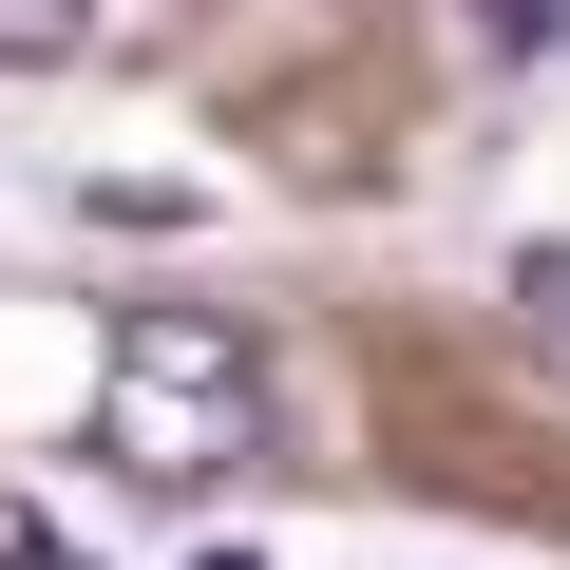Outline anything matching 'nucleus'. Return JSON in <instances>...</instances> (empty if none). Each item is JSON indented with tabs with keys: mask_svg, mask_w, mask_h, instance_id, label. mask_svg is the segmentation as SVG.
I'll use <instances>...</instances> for the list:
<instances>
[{
	"mask_svg": "<svg viewBox=\"0 0 570 570\" xmlns=\"http://www.w3.org/2000/svg\"><path fill=\"white\" fill-rule=\"evenodd\" d=\"M96 456H115L134 494L247 475V456H266V343H247L228 305H115V343H96Z\"/></svg>",
	"mask_w": 570,
	"mask_h": 570,
	"instance_id": "obj_1",
	"label": "nucleus"
},
{
	"mask_svg": "<svg viewBox=\"0 0 570 570\" xmlns=\"http://www.w3.org/2000/svg\"><path fill=\"white\" fill-rule=\"evenodd\" d=\"M96 39V0H0V58H77Z\"/></svg>",
	"mask_w": 570,
	"mask_h": 570,
	"instance_id": "obj_2",
	"label": "nucleus"
},
{
	"mask_svg": "<svg viewBox=\"0 0 570 570\" xmlns=\"http://www.w3.org/2000/svg\"><path fill=\"white\" fill-rule=\"evenodd\" d=\"M475 39H494V58H551V39H570V0H475Z\"/></svg>",
	"mask_w": 570,
	"mask_h": 570,
	"instance_id": "obj_3",
	"label": "nucleus"
},
{
	"mask_svg": "<svg viewBox=\"0 0 570 570\" xmlns=\"http://www.w3.org/2000/svg\"><path fill=\"white\" fill-rule=\"evenodd\" d=\"M0 570H77V532H58V513H20V494H0Z\"/></svg>",
	"mask_w": 570,
	"mask_h": 570,
	"instance_id": "obj_4",
	"label": "nucleus"
},
{
	"mask_svg": "<svg viewBox=\"0 0 570 570\" xmlns=\"http://www.w3.org/2000/svg\"><path fill=\"white\" fill-rule=\"evenodd\" d=\"M190 570H266V551H190Z\"/></svg>",
	"mask_w": 570,
	"mask_h": 570,
	"instance_id": "obj_5",
	"label": "nucleus"
}]
</instances>
